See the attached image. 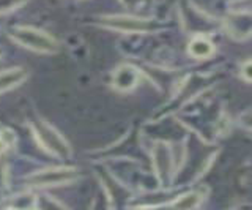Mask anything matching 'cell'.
I'll list each match as a JSON object with an SVG mask.
<instances>
[{"instance_id": "4fadbf2b", "label": "cell", "mask_w": 252, "mask_h": 210, "mask_svg": "<svg viewBox=\"0 0 252 210\" xmlns=\"http://www.w3.org/2000/svg\"><path fill=\"white\" fill-rule=\"evenodd\" d=\"M241 77L248 84L252 81V74H251V60H246L244 64L241 65Z\"/></svg>"}, {"instance_id": "8fae6325", "label": "cell", "mask_w": 252, "mask_h": 210, "mask_svg": "<svg viewBox=\"0 0 252 210\" xmlns=\"http://www.w3.org/2000/svg\"><path fill=\"white\" fill-rule=\"evenodd\" d=\"M11 206L18 207V209L33 207L35 206V196H32V194H19V196H16V199L13 201Z\"/></svg>"}, {"instance_id": "52a82bcc", "label": "cell", "mask_w": 252, "mask_h": 210, "mask_svg": "<svg viewBox=\"0 0 252 210\" xmlns=\"http://www.w3.org/2000/svg\"><path fill=\"white\" fill-rule=\"evenodd\" d=\"M27 76H29L27 71L21 67L8 68V70H3V71H0V95L21 85L27 79Z\"/></svg>"}, {"instance_id": "5b68a950", "label": "cell", "mask_w": 252, "mask_h": 210, "mask_svg": "<svg viewBox=\"0 0 252 210\" xmlns=\"http://www.w3.org/2000/svg\"><path fill=\"white\" fill-rule=\"evenodd\" d=\"M139 71L132 65H120L112 74V87L118 92H129L137 87Z\"/></svg>"}, {"instance_id": "30bf717a", "label": "cell", "mask_w": 252, "mask_h": 210, "mask_svg": "<svg viewBox=\"0 0 252 210\" xmlns=\"http://www.w3.org/2000/svg\"><path fill=\"white\" fill-rule=\"evenodd\" d=\"M27 0H0V16L21 8Z\"/></svg>"}, {"instance_id": "5bb4252c", "label": "cell", "mask_w": 252, "mask_h": 210, "mask_svg": "<svg viewBox=\"0 0 252 210\" xmlns=\"http://www.w3.org/2000/svg\"><path fill=\"white\" fill-rule=\"evenodd\" d=\"M2 56H3V51H2V49H0V57H2Z\"/></svg>"}, {"instance_id": "7c38bea8", "label": "cell", "mask_w": 252, "mask_h": 210, "mask_svg": "<svg viewBox=\"0 0 252 210\" xmlns=\"http://www.w3.org/2000/svg\"><path fill=\"white\" fill-rule=\"evenodd\" d=\"M16 142V138L13 135V131L10 130H3L2 133H0V152H5L6 149H10L13 147Z\"/></svg>"}, {"instance_id": "3957f363", "label": "cell", "mask_w": 252, "mask_h": 210, "mask_svg": "<svg viewBox=\"0 0 252 210\" xmlns=\"http://www.w3.org/2000/svg\"><path fill=\"white\" fill-rule=\"evenodd\" d=\"M77 178V169L69 166H59L38 171L26 177V182L30 186H59L74 182Z\"/></svg>"}, {"instance_id": "ba28073f", "label": "cell", "mask_w": 252, "mask_h": 210, "mask_svg": "<svg viewBox=\"0 0 252 210\" xmlns=\"http://www.w3.org/2000/svg\"><path fill=\"white\" fill-rule=\"evenodd\" d=\"M188 51L189 54L197 59V60H203V59H208L215 54V44H213L207 36L203 35H195L191 41H189L188 46Z\"/></svg>"}, {"instance_id": "8992f818", "label": "cell", "mask_w": 252, "mask_h": 210, "mask_svg": "<svg viewBox=\"0 0 252 210\" xmlns=\"http://www.w3.org/2000/svg\"><path fill=\"white\" fill-rule=\"evenodd\" d=\"M153 165L156 169V175L159 177L161 182L167 180V175L170 173V165H172V157L167 149V145L159 142L156 144L153 150Z\"/></svg>"}, {"instance_id": "9c48e42d", "label": "cell", "mask_w": 252, "mask_h": 210, "mask_svg": "<svg viewBox=\"0 0 252 210\" xmlns=\"http://www.w3.org/2000/svg\"><path fill=\"white\" fill-rule=\"evenodd\" d=\"M200 201H202L200 194L195 193V191H191V193L183 194V196H181L180 199L173 201L172 206L173 207H178V209H194V207H199Z\"/></svg>"}, {"instance_id": "7a4b0ae2", "label": "cell", "mask_w": 252, "mask_h": 210, "mask_svg": "<svg viewBox=\"0 0 252 210\" xmlns=\"http://www.w3.org/2000/svg\"><path fill=\"white\" fill-rule=\"evenodd\" d=\"M99 24L106 29L117 30L123 34H150L156 30L152 19L131 16V14H107L99 18Z\"/></svg>"}, {"instance_id": "6da1fadb", "label": "cell", "mask_w": 252, "mask_h": 210, "mask_svg": "<svg viewBox=\"0 0 252 210\" xmlns=\"http://www.w3.org/2000/svg\"><path fill=\"white\" fill-rule=\"evenodd\" d=\"M10 38L22 48L41 54H55L60 49L59 41L52 35L30 26L14 27L10 32Z\"/></svg>"}, {"instance_id": "277c9868", "label": "cell", "mask_w": 252, "mask_h": 210, "mask_svg": "<svg viewBox=\"0 0 252 210\" xmlns=\"http://www.w3.org/2000/svg\"><path fill=\"white\" fill-rule=\"evenodd\" d=\"M38 138L41 139V142H43V145L46 147V149L51 150L55 155H60V157H68V155L71 153L68 142L52 127H49L44 122L38 123Z\"/></svg>"}]
</instances>
